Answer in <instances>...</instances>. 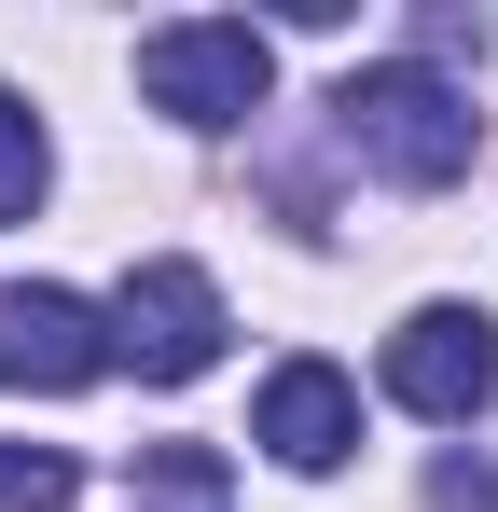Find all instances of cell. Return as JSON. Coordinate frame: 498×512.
Listing matches in <instances>:
<instances>
[{
	"label": "cell",
	"instance_id": "obj_9",
	"mask_svg": "<svg viewBox=\"0 0 498 512\" xmlns=\"http://www.w3.org/2000/svg\"><path fill=\"white\" fill-rule=\"evenodd\" d=\"M83 471L56 457V443H0V512H70Z\"/></svg>",
	"mask_w": 498,
	"mask_h": 512
},
{
	"label": "cell",
	"instance_id": "obj_4",
	"mask_svg": "<svg viewBox=\"0 0 498 512\" xmlns=\"http://www.w3.org/2000/svg\"><path fill=\"white\" fill-rule=\"evenodd\" d=\"M388 402L429 416V429H471L498 402V319L485 305H415L388 333Z\"/></svg>",
	"mask_w": 498,
	"mask_h": 512
},
{
	"label": "cell",
	"instance_id": "obj_10",
	"mask_svg": "<svg viewBox=\"0 0 498 512\" xmlns=\"http://www.w3.org/2000/svg\"><path fill=\"white\" fill-rule=\"evenodd\" d=\"M429 499H443V512H498V471H471V457H457V471H443Z\"/></svg>",
	"mask_w": 498,
	"mask_h": 512
},
{
	"label": "cell",
	"instance_id": "obj_5",
	"mask_svg": "<svg viewBox=\"0 0 498 512\" xmlns=\"http://www.w3.org/2000/svg\"><path fill=\"white\" fill-rule=\"evenodd\" d=\"M111 374V319L83 305V291H0V388H28V402H70Z\"/></svg>",
	"mask_w": 498,
	"mask_h": 512
},
{
	"label": "cell",
	"instance_id": "obj_2",
	"mask_svg": "<svg viewBox=\"0 0 498 512\" xmlns=\"http://www.w3.org/2000/svg\"><path fill=\"white\" fill-rule=\"evenodd\" d=\"M277 84V42L249 28V14H180L139 42V97H153L166 125H249Z\"/></svg>",
	"mask_w": 498,
	"mask_h": 512
},
{
	"label": "cell",
	"instance_id": "obj_1",
	"mask_svg": "<svg viewBox=\"0 0 498 512\" xmlns=\"http://www.w3.org/2000/svg\"><path fill=\"white\" fill-rule=\"evenodd\" d=\"M332 125H346V153H360V167H374V180H402V194H443V180H471V153H485V111L443 84V70H415V56H388V70H346Z\"/></svg>",
	"mask_w": 498,
	"mask_h": 512
},
{
	"label": "cell",
	"instance_id": "obj_3",
	"mask_svg": "<svg viewBox=\"0 0 498 512\" xmlns=\"http://www.w3.org/2000/svg\"><path fill=\"white\" fill-rule=\"evenodd\" d=\"M222 277L208 263H139L125 291H111V360L139 374V388H194L208 360H222Z\"/></svg>",
	"mask_w": 498,
	"mask_h": 512
},
{
	"label": "cell",
	"instance_id": "obj_6",
	"mask_svg": "<svg viewBox=\"0 0 498 512\" xmlns=\"http://www.w3.org/2000/svg\"><path fill=\"white\" fill-rule=\"evenodd\" d=\"M249 443L277 457V471H346V443H360V388L332 374V360H277L263 374V402H249Z\"/></svg>",
	"mask_w": 498,
	"mask_h": 512
},
{
	"label": "cell",
	"instance_id": "obj_8",
	"mask_svg": "<svg viewBox=\"0 0 498 512\" xmlns=\"http://www.w3.org/2000/svg\"><path fill=\"white\" fill-rule=\"evenodd\" d=\"M42 180H56V153H42V111L0 84V222H28V208H42Z\"/></svg>",
	"mask_w": 498,
	"mask_h": 512
},
{
	"label": "cell",
	"instance_id": "obj_7",
	"mask_svg": "<svg viewBox=\"0 0 498 512\" xmlns=\"http://www.w3.org/2000/svg\"><path fill=\"white\" fill-rule=\"evenodd\" d=\"M139 512H236L208 443H139Z\"/></svg>",
	"mask_w": 498,
	"mask_h": 512
}]
</instances>
